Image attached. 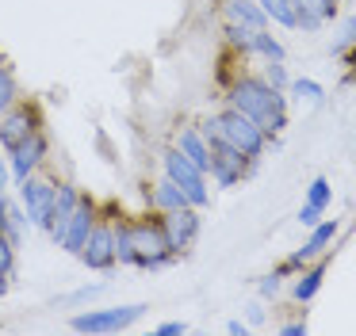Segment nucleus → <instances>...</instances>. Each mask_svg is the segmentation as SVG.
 I'll use <instances>...</instances> for the list:
<instances>
[{
	"label": "nucleus",
	"mask_w": 356,
	"mask_h": 336,
	"mask_svg": "<svg viewBox=\"0 0 356 336\" xmlns=\"http://www.w3.org/2000/svg\"><path fill=\"white\" fill-rule=\"evenodd\" d=\"M226 107L253 119L268 137L284 134L287 126V96L280 88H272L264 76H238L230 84V92H226Z\"/></svg>",
	"instance_id": "obj_1"
},
{
	"label": "nucleus",
	"mask_w": 356,
	"mask_h": 336,
	"mask_svg": "<svg viewBox=\"0 0 356 336\" xmlns=\"http://www.w3.org/2000/svg\"><path fill=\"white\" fill-rule=\"evenodd\" d=\"M131 226V241H134V267L138 271H161L177 260V249H172L169 233H165L161 214L157 218H138L127 221Z\"/></svg>",
	"instance_id": "obj_2"
},
{
	"label": "nucleus",
	"mask_w": 356,
	"mask_h": 336,
	"mask_svg": "<svg viewBox=\"0 0 356 336\" xmlns=\"http://www.w3.org/2000/svg\"><path fill=\"white\" fill-rule=\"evenodd\" d=\"M215 119H218L222 137L234 145V149H241L249 160H261V157H264V149H268V134H264V130L257 126L253 119H245V115L234 111V107H222Z\"/></svg>",
	"instance_id": "obj_3"
},
{
	"label": "nucleus",
	"mask_w": 356,
	"mask_h": 336,
	"mask_svg": "<svg viewBox=\"0 0 356 336\" xmlns=\"http://www.w3.org/2000/svg\"><path fill=\"white\" fill-rule=\"evenodd\" d=\"M161 168H165V176H169L172 183H177L180 191L188 195V203L192 206H211V191H207V172H200V168L192 165V160L184 157V153L172 145V149H165L161 153Z\"/></svg>",
	"instance_id": "obj_4"
},
{
	"label": "nucleus",
	"mask_w": 356,
	"mask_h": 336,
	"mask_svg": "<svg viewBox=\"0 0 356 336\" xmlns=\"http://www.w3.org/2000/svg\"><path fill=\"white\" fill-rule=\"evenodd\" d=\"M146 310H149L146 302L108 305V310H85V313H73L70 317V328L73 333H123V328H131Z\"/></svg>",
	"instance_id": "obj_5"
},
{
	"label": "nucleus",
	"mask_w": 356,
	"mask_h": 336,
	"mask_svg": "<svg viewBox=\"0 0 356 336\" xmlns=\"http://www.w3.org/2000/svg\"><path fill=\"white\" fill-rule=\"evenodd\" d=\"M19 187V203H24L27 218H31V226L39 229H50V214H54V195H58V183L47 180V176L31 172L24 183H16Z\"/></svg>",
	"instance_id": "obj_6"
},
{
	"label": "nucleus",
	"mask_w": 356,
	"mask_h": 336,
	"mask_svg": "<svg viewBox=\"0 0 356 336\" xmlns=\"http://www.w3.org/2000/svg\"><path fill=\"white\" fill-rule=\"evenodd\" d=\"M35 130H42L39 107H35V103H12L8 111L0 115V149L12 153L16 145H24Z\"/></svg>",
	"instance_id": "obj_7"
},
{
	"label": "nucleus",
	"mask_w": 356,
	"mask_h": 336,
	"mask_svg": "<svg viewBox=\"0 0 356 336\" xmlns=\"http://www.w3.org/2000/svg\"><path fill=\"white\" fill-rule=\"evenodd\" d=\"M47 157H50V137H47V130H35V134L27 137L24 145H16V149L8 153V172H12V180L24 183L31 172H39V168L47 165Z\"/></svg>",
	"instance_id": "obj_8"
},
{
	"label": "nucleus",
	"mask_w": 356,
	"mask_h": 336,
	"mask_svg": "<svg viewBox=\"0 0 356 336\" xmlns=\"http://www.w3.org/2000/svg\"><path fill=\"white\" fill-rule=\"evenodd\" d=\"M96 221H100V214H96V203L81 195L77 210L70 214V221H65L62 233L54 237V244H58V249H65V252H73V256H81V249H85V241H88V233H92Z\"/></svg>",
	"instance_id": "obj_9"
},
{
	"label": "nucleus",
	"mask_w": 356,
	"mask_h": 336,
	"mask_svg": "<svg viewBox=\"0 0 356 336\" xmlns=\"http://www.w3.org/2000/svg\"><path fill=\"white\" fill-rule=\"evenodd\" d=\"M81 264H85L88 271H111V267L119 264L115 260V226L96 221L88 241H85V249H81Z\"/></svg>",
	"instance_id": "obj_10"
},
{
	"label": "nucleus",
	"mask_w": 356,
	"mask_h": 336,
	"mask_svg": "<svg viewBox=\"0 0 356 336\" xmlns=\"http://www.w3.org/2000/svg\"><path fill=\"white\" fill-rule=\"evenodd\" d=\"M333 237H337V221H318V226H310V237L302 241V249L299 252H291V256L280 264V271L284 275H291V271H302L307 264H314L318 256H325V249L333 244Z\"/></svg>",
	"instance_id": "obj_11"
},
{
	"label": "nucleus",
	"mask_w": 356,
	"mask_h": 336,
	"mask_svg": "<svg viewBox=\"0 0 356 336\" xmlns=\"http://www.w3.org/2000/svg\"><path fill=\"white\" fill-rule=\"evenodd\" d=\"M161 221H165V233H169L177 256H180V252H188L195 241H200V229H203L200 206H180V210H169V214H161Z\"/></svg>",
	"instance_id": "obj_12"
},
{
	"label": "nucleus",
	"mask_w": 356,
	"mask_h": 336,
	"mask_svg": "<svg viewBox=\"0 0 356 336\" xmlns=\"http://www.w3.org/2000/svg\"><path fill=\"white\" fill-rule=\"evenodd\" d=\"M295 4V27L314 35L337 15V0H291Z\"/></svg>",
	"instance_id": "obj_13"
},
{
	"label": "nucleus",
	"mask_w": 356,
	"mask_h": 336,
	"mask_svg": "<svg viewBox=\"0 0 356 336\" xmlns=\"http://www.w3.org/2000/svg\"><path fill=\"white\" fill-rule=\"evenodd\" d=\"M27 226H31V218H27V210H24V203H12L4 191H0V233L8 237L12 244H24V233H27Z\"/></svg>",
	"instance_id": "obj_14"
},
{
	"label": "nucleus",
	"mask_w": 356,
	"mask_h": 336,
	"mask_svg": "<svg viewBox=\"0 0 356 336\" xmlns=\"http://www.w3.org/2000/svg\"><path fill=\"white\" fill-rule=\"evenodd\" d=\"M177 149L184 153V157L200 168V172L211 176V145L203 142L200 126H184V130H180V134H177Z\"/></svg>",
	"instance_id": "obj_15"
},
{
	"label": "nucleus",
	"mask_w": 356,
	"mask_h": 336,
	"mask_svg": "<svg viewBox=\"0 0 356 336\" xmlns=\"http://www.w3.org/2000/svg\"><path fill=\"white\" fill-rule=\"evenodd\" d=\"M146 199H149V206H154V214H169V210H180V206H192V203H188V195L169 180V176H161V180L149 187Z\"/></svg>",
	"instance_id": "obj_16"
},
{
	"label": "nucleus",
	"mask_w": 356,
	"mask_h": 336,
	"mask_svg": "<svg viewBox=\"0 0 356 336\" xmlns=\"http://www.w3.org/2000/svg\"><path fill=\"white\" fill-rule=\"evenodd\" d=\"M77 203H81V191L73 187V183H58V195H54V214H50V241H54L58 233H62V226L70 221V214L77 210Z\"/></svg>",
	"instance_id": "obj_17"
},
{
	"label": "nucleus",
	"mask_w": 356,
	"mask_h": 336,
	"mask_svg": "<svg viewBox=\"0 0 356 336\" xmlns=\"http://www.w3.org/2000/svg\"><path fill=\"white\" fill-rule=\"evenodd\" d=\"M222 12L230 23H245V27H257V31L268 27V15H264V8L257 0H226Z\"/></svg>",
	"instance_id": "obj_18"
},
{
	"label": "nucleus",
	"mask_w": 356,
	"mask_h": 336,
	"mask_svg": "<svg viewBox=\"0 0 356 336\" xmlns=\"http://www.w3.org/2000/svg\"><path fill=\"white\" fill-rule=\"evenodd\" d=\"M322 283H325V260L318 256V264L307 267V271L295 279V302H310V298L322 290Z\"/></svg>",
	"instance_id": "obj_19"
},
{
	"label": "nucleus",
	"mask_w": 356,
	"mask_h": 336,
	"mask_svg": "<svg viewBox=\"0 0 356 336\" xmlns=\"http://www.w3.org/2000/svg\"><path fill=\"white\" fill-rule=\"evenodd\" d=\"M12 103H19V81H16L8 61L0 58V115L8 111Z\"/></svg>",
	"instance_id": "obj_20"
},
{
	"label": "nucleus",
	"mask_w": 356,
	"mask_h": 336,
	"mask_svg": "<svg viewBox=\"0 0 356 336\" xmlns=\"http://www.w3.org/2000/svg\"><path fill=\"white\" fill-rule=\"evenodd\" d=\"M253 53H261L264 61H284V58H287V53H284V42H280V38H272L268 27L253 35Z\"/></svg>",
	"instance_id": "obj_21"
},
{
	"label": "nucleus",
	"mask_w": 356,
	"mask_h": 336,
	"mask_svg": "<svg viewBox=\"0 0 356 336\" xmlns=\"http://www.w3.org/2000/svg\"><path fill=\"white\" fill-rule=\"evenodd\" d=\"M253 35H257V27H245V23H230V19H226V42H230L234 50H241V58L253 53Z\"/></svg>",
	"instance_id": "obj_22"
},
{
	"label": "nucleus",
	"mask_w": 356,
	"mask_h": 336,
	"mask_svg": "<svg viewBox=\"0 0 356 336\" xmlns=\"http://www.w3.org/2000/svg\"><path fill=\"white\" fill-rule=\"evenodd\" d=\"M257 4L264 8V15H268L272 23H280V27H295V4L291 0H257Z\"/></svg>",
	"instance_id": "obj_23"
},
{
	"label": "nucleus",
	"mask_w": 356,
	"mask_h": 336,
	"mask_svg": "<svg viewBox=\"0 0 356 336\" xmlns=\"http://www.w3.org/2000/svg\"><path fill=\"white\" fill-rule=\"evenodd\" d=\"M287 92H291L295 99H307V103H314V107L325 99V88H322L318 81H307V76H299V81H291V84H287Z\"/></svg>",
	"instance_id": "obj_24"
},
{
	"label": "nucleus",
	"mask_w": 356,
	"mask_h": 336,
	"mask_svg": "<svg viewBox=\"0 0 356 336\" xmlns=\"http://www.w3.org/2000/svg\"><path fill=\"white\" fill-rule=\"evenodd\" d=\"M115 260L134 267V241H131V226L127 221H115Z\"/></svg>",
	"instance_id": "obj_25"
},
{
	"label": "nucleus",
	"mask_w": 356,
	"mask_h": 336,
	"mask_svg": "<svg viewBox=\"0 0 356 336\" xmlns=\"http://www.w3.org/2000/svg\"><path fill=\"white\" fill-rule=\"evenodd\" d=\"M307 203H310V206H318V210H325V206L333 203V187H330V180H325V176H314V180H310V187H307Z\"/></svg>",
	"instance_id": "obj_26"
},
{
	"label": "nucleus",
	"mask_w": 356,
	"mask_h": 336,
	"mask_svg": "<svg viewBox=\"0 0 356 336\" xmlns=\"http://www.w3.org/2000/svg\"><path fill=\"white\" fill-rule=\"evenodd\" d=\"M348 46H356V15H348L337 27V38H333V53H345Z\"/></svg>",
	"instance_id": "obj_27"
},
{
	"label": "nucleus",
	"mask_w": 356,
	"mask_h": 336,
	"mask_svg": "<svg viewBox=\"0 0 356 336\" xmlns=\"http://www.w3.org/2000/svg\"><path fill=\"white\" fill-rule=\"evenodd\" d=\"M0 275L16 279V244H12L4 233H0Z\"/></svg>",
	"instance_id": "obj_28"
},
{
	"label": "nucleus",
	"mask_w": 356,
	"mask_h": 336,
	"mask_svg": "<svg viewBox=\"0 0 356 336\" xmlns=\"http://www.w3.org/2000/svg\"><path fill=\"white\" fill-rule=\"evenodd\" d=\"M264 81L272 84V88H280V92H287V69H284V61H268V65H264Z\"/></svg>",
	"instance_id": "obj_29"
},
{
	"label": "nucleus",
	"mask_w": 356,
	"mask_h": 336,
	"mask_svg": "<svg viewBox=\"0 0 356 336\" xmlns=\"http://www.w3.org/2000/svg\"><path fill=\"white\" fill-rule=\"evenodd\" d=\"M280 287H284V271L276 267L272 275H264V279H261V298H276Z\"/></svg>",
	"instance_id": "obj_30"
},
{
	"label": "nucleus",
	"mask_w": 356,
	"mask_h": 336,
	"mask_svg": "<svg viewBox=\"0 0 356 336\" xmlns=\"http://www.w3.org/2000/svg\"><path fill=\"white\" fill-rule=\"evenodd\" d=\"M322 214H325V210H318V206H310V203H307V206L299 210V226H307V229H310V226H318V221H322Z\"/></svg>",
	"instance_id": "obj_31"
},
{
	"label": "nucleus",
	"mask_w": 356,
	"mask_h": 336,
	"mask_svg": "<svg viewBox=\"0 0 356 336\" xmlns=\"http://www.w3.org/2000/svg\"><path fill=\"white\" fill-rule=\"evenodd\" d=\"M184 333H188L184 321H161L157 325V336H184Z\"/></svg>",
	"instance_id": "obj_32"
},
{
	"label": "nucleus",
	"mask_w": 356,
	"mask_h": 336,
	"mask_svg": "<svg viewBox=\"0 0 356 336\" xmlns=\"http://www.w3.org/2000/svg\"><path fill=\"white\" fill-rule=\"evenodd\" d=\"M245 313H249V328H253V325H264V317H268L261 302H249V305H245Z\"/></svg>",
	"instance_id": "obj_33"
},
{
	"label": "nucleus",
	"mask_w": 356,
	"mask_h": 336,
	"mask_svg": "<svg viewBox=\"0 0 356 336\" xmlns=\"http://www.w3.org/2000/svg\"><path fill=\"white\" fill-rule=\"evenodd\" d=\"M226 333H230V336H245L249 333V321H241V317L226 321Z\"/></svg>",
	"instance_id": "obj_34"
},
{
	"label": "nucleus",
	"mask_w": 356,
	"mask_h": 336,
	"mask_svg": "<svg viewBox=\"0 0 356 336\" xmlns=\"http://www.w3.org/2000/svg\"><path fill=\"white\" fill-rule=\"evenodd\" d=\"M280 333L284 336H307V321H291V325H284Z\"/></svg>",
	"instance_id": "obj_35"
},
{
	"label": "nucleus",
	"mask_w": 356,
	"mask_h": 336,
	"mask_svg": "<svg viewBox=\"0 0 356 336\" xmlns=\"http://www.w3.org/2000/svg\"><path fill=\"white\" fill-rule=\"evenodd\" d=\"M8 287H12V279H8V275H0V298L8 294Z\"/></svg>",
	"instance_id": "obj_36"
},
{
	"label": "nucleus",
	"mask_w": 356,
	"mask_h": 336,
	"mask_svg": "<svg viewBox=\"0 0 356 336\" xmlns=\"http://www.w3.org/2000/svg\"><path fill=\"white\" fill-rule=\"evenodd\" d=\"M4 183H8V168H0V191H4Z\"/></svg>",
	"instance_id": "obj_37"
}]
</instances>
